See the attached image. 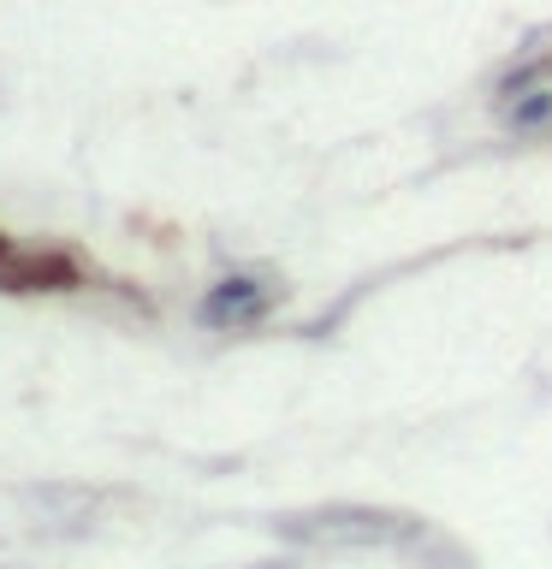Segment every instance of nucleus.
I'll return each instance as SVG.
<instances>
[{"mask_svg":"<svg viewBox=\"0 0 552 569\" xmlns=\"http://www.w3.org/2000/svg\"><path fill=\"white\" fill-rule=\"evenodd\" d=\"M267 302H274V284L267 279H249V273H231L208 291L203 302V320L208 327H244V320L267 315Z\"/></svg>","mask_w":552,"mask_h":569,"instance_id":"nucleus-1","label":"nucleus"},{"mask_svg":"<svg viewBox=\"0 0 552 569\" xmlns=\"http://www.w3.org/2000/svg\"><path fill=\"white\" fill-rule=\"evenodd\" d=\"M60 284H78V261H66L60 249H48V256H12L0 267V291H60Z\"/></svg>","mask_w":552,"mask_h":569,"instance_id":"nucleus-2","label":"nucleus"},{"mask_svg":"<svg viewBox=\"0 0 552 569\" xmlns=\"http://www.w3.org/2000/svg\"><path fill=\"white\" fill-rule=\"evenodd\" d=\"M552 119V89H529L523 101H511V131H534Z\"/></svg>","mask_w":552,"mask_h":569,"instance_id":"nucleus-3","label":"nucleus"},{"mask_svg":"<svg viewBox=\"0 0 552 569\" xmlns=\"http://www.w3.org/2000/svg\"><path fill=\"white\" fill-rule=\"evenodd\" d=\"M12 256H18V249H12V238H7V231H0V267H7Z\"/></svg>","mask_w":552,"mask_h":569,"instance_id":"nucleus-4","label":"nucleus"}]
</instances>
